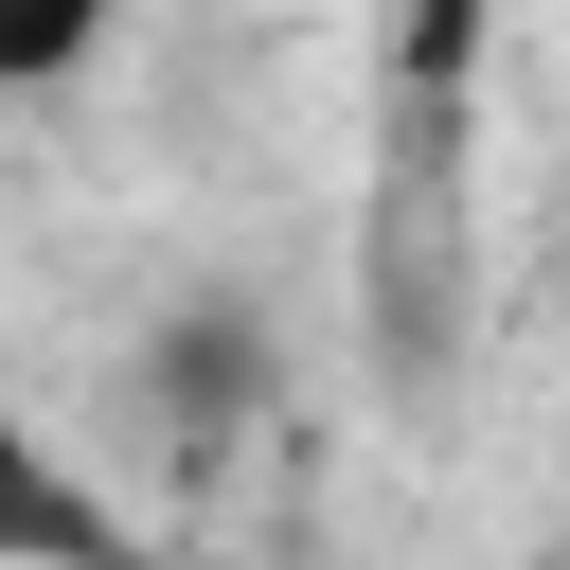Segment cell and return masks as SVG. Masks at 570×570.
I'll list each match as a JSON object with an SVG mask.
<instances>
[{"label": "cell", "mask_w": 570, "mask_h": 570, "mask_svg": "<svg viewBox=\"0 0 570 570\" xmlns=\"http://www.w3.org/2000/svg\"><path fill=\"white\" fill-rule=\"evenodd\" d=\"M142 392L178 410V445H232V428H249V392H267V356H249V321H232V303H196V321H160V338H142Z\"/></svg>", "instance_id": "2"}, {"label": "cell", "mask_w": 570, "mask_h": 570, "mask_svg": "<svg viewBox=\"0 0 570 570\" xmlns=\"http://www.w3.org/2000/svg\"><path fill=\"white\" fill-rule=\"evenodd\" d=\"M107 18H125V0H0V89H71V71L107 53Z\"/></svg>", "instance_id": "3"}, {"label": "cell", "mask_w": 570, "mask_h": 570, "mask_svg": "<svg viewBox=\"0 0 570 570\" xmlns=\"http://www.w3.org/2000/svg\"><path fill=\"white\" fill-rule=\"evenodd\" d=\"M0 570H125V534H107V499L53 463V428L18 410V374H0Z\"/></svg>", "instance_id": "1"}]
</instances>
